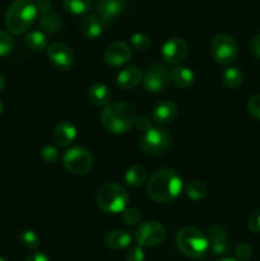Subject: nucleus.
Returning a JSON list of instances; mask_svg holds the SVG:
<instances>
[{"instance_id":"obj_1","label":"nucleus","mask_w":260,"mask_h":261,"mask_svg":"<svg viewBox=\"0 0 260 261\" xmlns=\"http://www.w3.org/2000/svg\"><path fill=\"white\" fill-rule=\"evenodd\" d=\"M183 190V180L176 171L163 168L154 172L148 181L147 195L155 203H168Z\"/></svg>"},{"instance_id":"obj_2","label":"nucleus","mask_w":260,"mask_h":261,"mask_svg":"<svg viewBox=\"0 0 260 261\" xmlns=\"http://www.w3.org/2000/svg\"><path fill=\"white\" fill-rule=\"evenodd\" d=\"M138 117L137 109L129 102H116L105 106L101 114L102 124L107 132L112 134H122L127 132Z\"/></svg>"},{"instance_id":"obj_3","label":"nucleus","mask_w":260,"mask_h":261,"mask_svg":"<svg viewBox=\"0 0 260 261\" xmlns=\"http://www.w3.org/2000/svg\"><path fill=\"white\" fill-rule=\"evenodd\" d=\"M37 12L32 0H14L5 13V25L13 35H23L33 24Z\"/></svg>"},{"instance_id":"obj_4","label":"nucleus","mask_w":260,"mask_h":261,"mask_svg":"<svg viewBox=\"0 0 260 261\" xmlns=\"http://www.w3.org/2000/svg\"><path fill=\"white\" fill-rule=\"evenodd\" d=\"M96 203L105 213H121L127 208L129 194L119 184H105L97 191Z\"/></svg>"},{"instance_id":"obj_5","label":"nucleus","mask_w":260,"mask_h":261,"mask_svg":"<svg viewBox=\"0 0 260 261\" xmlns=\"http://www.w3.org/2000/svg\"><path fill=\"white\" fill-rule=\"evenodd\" d=\"M176 245L185 256L199 259L209 247V240L195 227H184L176 234Z\"/></svg>"},{"instance_id":"obj_6","label":"nucleus","mask_w":260,"mask_h":261,"mask_svg":"<svg viewBox=\"0 0 260 261\" xmlns=\"http://www.w3.org/2000/svg\"><path fill=\"white\" fill-rule=\"evenodd\" d=\"M171 145V135L165 127L152 126L143 133L140 147L145 153L152 155L163 154Z\"/></svg>"},{"instance_id":"obj_7","label":"nucleus","mask_w":260,"mask_h":261,"mask_svg":"<svg viewBox=\"0 0 260 261\" xmlns=\"http://www.w3.org/2000/svg\"><path fill=\"white\" fill-rule=\"evenodd\" d=\"M63 165L65 170L73 175H86L92 170L93 157L86 148L74 147L65 152L63 157Z\"/></svg>"},{"instance_id":"obj_8","label":"nucleus","mask_w":260,"mask_h":261,"mask_svg":"<svg viewBox=\"0 0 260 261\" xmlns=\"http://www.w3.org/2000/svg\"><path fill=\"white\" fill-rule=\"evenodd\" d=\"M211 53L222 65H231L239 55V46L233 37L226 33L217 35L211 45Z\"/></svg>"},{"instance_id":"obj_9","label":"nucleus","mask_w":260,"mask_h":261,"mask_svg":"<svg viewBox=\"0 0 260 261\" xmlns=\"http://www.w3.org/2000/svg\"><path fill=\"white\" fill-rule=\"evenodd\" d=\"M166 228L155 221L143 222L135 231V240L143 247H154L166 239Z\"/></svg>"},{"instance_id":"obj_10","label":"nucleus","mask_w":260,"mask_h":261,"mask_svg":"<svg viewBox=\"0 0 260 261\" xmlns=\"http://www.w3.org/2000/svg\"><path fill=\"white\" fill-rule=\"evenodd\" d=\"M47 58L53 66L63 71H68L74 65V54L64 42H56L48 46Z\"/></svg>"},{"instance_id":"obj_11","label":"nucleus","mask_w":260,"mask_h":261,"mask_svg":"<svg viewBox=\"0 0 260 261\" xmlns=\"http://www.w3.org/2000/svg\"><path fill=\"white\" fill-rule=\"evenodd\" d=\"M171 79V73L163 65L154 64L143 75V84L148 92L163 91L168 86Z\"/></svg>"},{"instance_id":"obj_12","label":"nucleus","mask_w":260,"mask_h":261,"mask_svg":"<svg viewBox=\"0 0 260 261\" xmlns=\"http://www.w3.org/2000/svg\"><path fill=\"white\" fill-rule=\"evenodd\" d=\"M188 43H186V41L184 38L171 37L163 43L162 58L166 63L176 65V64L185 60L186 55H188Z\"/></svg>"},{"instance_id":"obj_13","label":"nucleus","mask_w":260,"mask_h":261,"mask_svg":"<svg viewBox=\"0 0 260 261\" xmlns=\"http://www.w3.org/2000/svg\"><path fill=\"white\" fill-rule=\"evenodd\" d=\"M125 3L122 0H97L96 10L102 24L110 25L124 12Z\"/></svg>"},{"instance_id":"obj_14","label":"nucleus","mask_w":260,"mask_h":261,"mask_svg":"<svg viewBox=\"0 0 260 261\" xmlns=\"http://www.w3.org/2000/svg\"><path fill=\"white\" fill-rule=\"evenodd\" d=\"M132 58V50L129 45L122 41H116L107 46L105 51V61L110 66H121Z\"/></svg>"},{"instance_id":"obj_15","label":"nucleus","mask_w":260,"mask_h":261,"mask_svg":"<svg viewBox=\"0 0 260 261\" xmlns=\"http://www.w3.org/2000/svg\"><path fill=\"white\" fill-rule=\"evenodd\" d=\"M143 82V73L139 68L137 66H127V68L122 69L119 71L116 76V84L119 88L124 89V91H129V89L135 88L138 84Z\"/></svg>"},{"instance_id":"obj_16","label":"nucleus","mask_w":260,"mask_h":261,"mask_svg":"<svg viewBox=\"0 0 260 261\" xmlns=\"http://www.w3.org/2000/svg\"><path fill=\"white\" fill-rule=\"evenodd\" d=\"M176 116H177V106L172 101L160 102L152 112V119L158 125L170 124L176 119Z\"/></svg>"},{"instance_id":"obj_17","label":"nucleus","mask_w":260,"mask_h":261,"mask_svg":"<svg viewBox=\"0 0 260 261\" xmlns=\"http://www.w3.org/2000/svg\"><path fill=\"white\" fill-rule=\"evenodd\" d=\"M76 138V127L70 121H61L54 130V140L59 147L71 144Z\"/></svg>"},{"instance_id":"obj_18","label":"nucleus","mask_w":260,"mask_h":261,"mask_svg":"<svg viewBox=\"0 0 260 261\" xmlns=\"http://www.w3.org/2000/svg\"><path fill=\"white\" fill-rule=\"evenodd\" d=\"M79 31H81L82 35L84 36L88 40H94L98 36L102 35V31H103V24H102L101 19L98 18V15H87L82 19L81 25H79Z\"/></svg>"},{"instance_id":"obj_19","label":"nucleus","mask_w":260,"mask_h":261,"mask_svg":"<svg viewBox=\"0 0 260 261\" xmlns=\"http://www.w3.org/2000/svg\"><path fill=\"white\" fill-rule=\"evenodd\" d=\"M132 242V236L127 233L126 231H120V229H115V231L109 232L105 237V244L107 247L112 250H122L127 247Z\"/></svg>"},{"instance_id":"obj_20","label":"nucleus","mask_w":260,"mask_h":261,"mask_svg":"<svg viewBox=\"0 0 260 261\" xmlns=\"http://www.w3.org/2000/svg\"><path fill=\"white\" fill-rule=\"evenodd\" d=\"M89 101L96 106H107L111 101V92L107 86L102 83H96L88 91Z\"/></svg>"},{"instance_id":"obj_21","label":"nucleus","mask_w":260,"mask_h":261,"mask_svg":"<svg viewBox=\"0 0 260 261\" xmlns=\"http://www.w3.org/2000/svg\"><path fill=\"white\" fill-rule=\"evenodd\" d=\"M194 73L188 66H176L171 70V81L180 88H189L194 83Z\"/></svg>"},{"instance_id":"obj_22","label":"nucleus","mask_w":260,"mask_h":261,"mask_svg":"<svg viewBox=\"0 0 260 261\" xmlns=\"http://www.w3.org/2000/svg\"><path fill=\"white\" fill-rule=\"evenodd\" d=\"M40 24L47 33H56L61 30L60 17L53 9L41 13Z\"/></svg>"},{"instance_id":"obj_23","label":"nucleus","mask_w":260,"mask_h":261,"mask_svg":"<svg viewBox=\"0 0 260 261\" xmlns=\"http://www.w3.org/2000/svg\"><path fill=\"white\" fill-rule=\"evenodd\" d=\"M147 178V171L143 166L134 165L125 173V181L130 188H139Z\"/></svg>"},{"instance_id":"obj_24","label":"nucleus","mask_w":260,"mask_h":261,"mask_svg":"<svg viewBox=\"0 0 260 261\" xmlns=\"http://www.w3.org/2000/svg\"><path fill=\"white\" fill-rule=\"evenodd\" d=\"M223 83L227 88L229 89H236L239 88L240 86L244 82V74L240 70L239 68H235V66H231V68H227L226 70L223 71Z\"/></svg>"},{"instance_id":"obj_25","label":"nucleus","mask_w":260,"mask_h":261,"mask_svg":"<svg viewBox=\"0 0 260 261\" xmlns=\"http://www.w3.org/2000/svg\"><path fill=\"white\" fill-rule=\"evenodd\" d=\"M61 3L66 12L75 15L86 14L92 7V0H61Z\"/></svg>"},{"instance_id":"obj_26","label":"nucleus","mask_w":260,"mask_h":261,"mask_svg":"<svg viewBox=\"0 0 260 261\" xmlns=\"http://www.w3.org/2000/svg\"><path fill=\"white\" fill-rule=\"evenodd\" d=\"M25 45L33 51H42L47 46V37L41 31H33L25 36Z\"/></svg>"},{"instance_id":"obj_27","label":"nucleus","mask_w":260,"mask_h":261,"mask_svg":"<svg viewBox=\"0 0 260 261\" xmlns=\"http://www.w3.org/2000/svg\"><path fill=\"white\" fill-rule=\"evenodd\" d=\"M186 194H188L189 198L194 201H200L208 194V188L205 186V184L201 182V181L194 180L186 185Z\"/></svg>"},{"instance_id":"obj_28","label":"nucleus","mask_w":260,"mask_h":261,"mask_svg":"<svg viewBox=\"0 0 260 261\" xmlns=\"http://www.w3.org/2000/svg\"><path fill=\"white\" fill-rule=\"evenodd\" d=\"M19 240L22 242L23 246H25L30 250H36L40 245V240H38V236L31 229H25L22 233L19 234Z\"/></svg>"},{"instance_id":"obj_29","label":"nucleus","mask_w":260,"mask_h":261,"mask_svg":"<svg viewBox=\"0 0 260 261\" xmlns=\"http://www.w3.org/2000/svg\"><path fill=\"white\" fill-rule=\"evenodd\" d=\"M130 43H132L133 48L139 51H144L149 47L150 45V38L148 37L145 33L137 32L130 37Z\"/></svg>"},{"instance_id":"obj_30","label":"nucleus","mask_w":260,"mask_h":261,"mask_svg":"<svg viewBox=\"0 0 260 261\" xmlns=\"http://www.w3.org/2000/svg\"><path fill=\"white\" fill-rule=\"evenodd\" d=\"M13 47H14V41L12 36L0 30V56H5L12 53Z\"/></svg>"},{"instance_id":"obj_31","label":"nucleus","mask_w":260,"mask_h":261,"mask_svg":"<svg viewBox=\"0 0 260 261\" xmlns=\"http://www.w3.org/2000/svg\"><path fill=\"white\" fill-rule=\"evenodd\" d=\"M142 218V214L134 206H127L124 212H122V221L127 224V226H135L140 222Z\"/></svg>"},{"instance_id":"obj_32","label":"nucleus","mask_w":260,"mask_h":261,"mask_svg":"<svg viewBox=\"0 0 260 261\" xmlns=\"http://www.w3.org/2000/svg\"><path fill=\"white\" fill-rule=\"evenodd\" d=\"M40 155L46 163H55L59 160V150L54 145L46 144L41 148Z\"/></svg>"},{"instance_id":"obj_33","label":"nucleus","mask_w":260,"mask_h":261,"mask_svg":"<svg viewBox=\"0 0 260 261\" xmlns=\"http://www.w3.org/2000/svg\"><path fill=\"white\" fill-rule=\"evenodd\" d=\"M208 240L212 244H216V242H221L227 240V232L226 229H224V227L221 226V224H214V226L209 229Z\"/></svg>"},{"instance_id":"obj_34","label":"nucleus","mask_w":260,"mask_h":261,"mask_svg":"<svg viewBox=\"0 0 260 261\" xmlns=\"http://www.w3.org/2000/svg\"><path fill=\"white\" fill-rule=\"evenodd\" d=\"M252 247L249 244H240L235 249V256L240 261H249L252 257Z\"/></svg>"},{"instance_id":"obj_35","label":"nucleus","mask_w":260,"mask_h":261,"mask_svg":"<svg viewBox=\"0 0 260 261\" xmlns=\"http://www.w3.org/2000/svg\"><path fill=\"white\" fill-rule=\"evenodd\" d=\"M247 111L255 119L260 120V94H255L247 102Z\"/></svg>"},{"instance_id":"obj_36","label":"nucleus","mask_w":260,"mask_h":261,"mask_svg":"<svg viewBox=\"0 0 260 261\" xmlns=\"http://www.w3.org/2000/svg\"><path fill=\"white\" fill-rule=\"evenodd\" d=\"M247 226H249L251 232L260 233V208H256L255 211L251 212L249 221H247Z\"/></svg>"},{"instance_id":"obj_37","label":"nucleus","mask_w":260,"mask_h":261,"mask_svg":"<svg viewBox=\"0 0 260 261\" xmlns=\"http://www.w3.org/2000/svg\"><path fill=\"white\" fill-rule=\"evenodd\" d=\"M126 261H144V251L140 246H134L127 250Z\"/></svg>"},{"instance_id":"obj_38","label":"nucleus","mask_w":260,"mask_h":261,"mask_svg":"<svg viewBox=\"0 0 260 261\" xmlns=\"http://www.w3.org/2000/svg\"><path fill=\"white\" fill-rule=\"evenodd\" d=\"M135 126H137V129L139 130V132L142 133H145L147 130H149L150 127L153 126L152 121H150V119L148 116H138L137 120H135Z\"/></svg>"},{"instance_id":"obj_39","label":"nucleus","mask_w":260,"mask_h":261,"mask_svg":"<svg viewBox=\"0 0 260 261\" xmlns=\"http://www.w3.org/2000/svg\"><path fill=\"white\" fill-rule=\"evenodd\" d=\"M228 249H229V244L227 240H224V241H221V242H216V244H212V250H213V252L216 255L226 254V252L228 251Z\"/></svg>"},{"instance_id":"obj_40","label":"nucleus","mask_w":260,"mask_h":261,"mask_svg":"<svg viewBox=\"0 0 260 261\" xmlns=\"http://www.w3.org/2000/svg\"><path fill=\"white\" fill-rule=\"evenodd\" d=\"M251 51L256 58L260 59V33L255 35L251 40Z\"/></svg>"},{"instance_id":"obj_41","label":"nucleus","mask_w":260,"mask_h":261,"mask_svg":"<svg viewBox=\"0 0 260 261\" xmlns=\"http://www.w3.org/2000/svg\"><path fill=\"white\" fill-rule=\"evenodd\" d=\"M25 261H50V260H48V257L46 256L45 254H42V252H35V254L30 255V256L25 259Z\"/></svg>"},{"instance_id":"obj_42","label":"nucleus","mask_w":260,"mask_h":261,"mask_svg":"<svg viewBox=\"0 0 260 261\" xmlns=\"http://www.w3.org/2000/svg\"><path fill=\"white\" fill-rule=\"evenodd\" d=\"M7 86V81H5V76L3 74H0V92H3Z\"/></svg>"},{"instance_id":"obj_43","label":"nucleus","mask_w":260,"mask_h":261,"mask_svg":"<svg viewBox=\"0 0 260 261\" xmlns=\"http://www.w3.org/2000/svg\"><path fill=\"white\" fill-rule=\"evenodd\" d=\"M2 112H3V103L2 101H0V115H2Z\"/></svg>"},{"instance_id":"obj_44","label":"nucleus","mask_w":260,"mask_h":261,"mask_svg":"<svg viewBox=\"0 0 260 261\" xmlns=\"http://www.w3.org/2000/svg\"><path fill=\"white\" fill-rule=\"evenodd\" d=\"M221 261H237V260H235V259H223V260H221Z\"/></svg>"},{"instance_id":"obj_45","label":"nucleus","mask_w":260,"mask_h":261,"mask_svg":"<svg viewBox=\"0 0 260 261\" xmlns=\"http://www.w3.org/2000/svg\"><path fill=\"white\" fill-rule=\"evenodd\" d=\"M0 261H8L7 259H5V257H3V256H0Z\"/></svg>"}]
</instances>
